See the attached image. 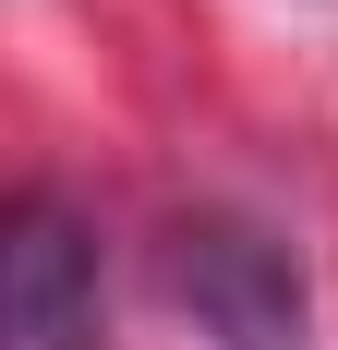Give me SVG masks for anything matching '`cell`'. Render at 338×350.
Returning a JSON list of instances; mask_svg holds the SVG:
<instances>
[{"instance_id":"1","label":"cell","mask_w":338,"mask_h":350,"mask_svg":"<svg viewBox=\"0 0 338 350\" xmlns=\"http://www.w3.org/2000/svg\"><path fill=\"white\" fill-rule=\"evenodd\" d=\"M157 278H169V302L194 314L205 350H302L314 338L302 254L278 242L266 217H242V206H181L169 242H157Z\"/></svg>"},{"instance_id":"2","label":"cell","mask_w":338,"mask_h":350,"mask_svg":"<svg viewBox=\"0 0 338 350\" xmlns=\"http://www.w3.org/2000/svg\"><path fill=\"white\" fill-rule=\"evenodd\" d=\"M12 350H109L97 230L73 217L61 181H25L12 193Z\"/></svg>"}]
</instances>
